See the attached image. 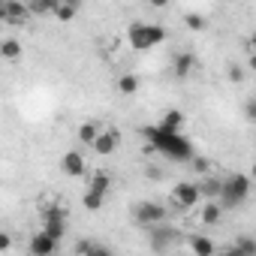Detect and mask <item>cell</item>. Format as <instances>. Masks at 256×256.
Wrapping results in <instances>:
<instances>
[{"label":"cell","instance_id":"1","mask_svg":"<svg viewBox=\"0 0 256 256\" xmlns=\"http://www.w3.org/2000/svg\"><path fill=\"white\" fill-rule=\"evenodd\" d=\"M142 133L169 160H175V163H190L193 160V142L184 133H166V130H160V126H145Z\"/></svg>","mask_w":256,"mask_h":256},{"label":"cell","instance_id":"2","mask_svg":"<svg viewBox=\"0 0 256 256\" xmlns=\"http://www.w3.org/2000/svg\"><path fill=\"white\" fill-rule=\"evenodd\" d=\"M250 175H244V172H232L229 178H223L220 181V196H223V205L226 208H235V205H241L247 196H250Z\"/></svg>","mask_w":256,"mask_h":256},{"label":"cell","instance_id":"3","mask_svg":"<svg viewBox=\"0 0 256 256\" xmlns=\"http://www.w3.org/2000/svg\"><path fill=\"white\" fill-rule=\"evenodd\" d=\"M166 42V28L163 24H148V22H139L130 28V46L136 52H148L154 46Z\"/></svg>","mask_w":256,"mask_h":256},{"label":"cell","instance_id":"4","mask_svg":"<svg viewBox=\"0 0 256 256\" xmlns=\"http://www.w3.org/2000/svg\"><path fill=\"white\" fill-rule=\"evenodd\" d=\"M133 220L139 226H160L166 220V208L160 202H139L133 208Z\"/></svg>","mask_w":256,"mask_h":256},{"label":"cell","instance_id":"5","mask_svg":"<svg viewBox=\"0 0 256 256\" xmlns=\"http://www.w3.org/2000/svg\"><path fill=\"white\" fill-rule=\"evenodd\" d=\"M42 232L52 238V241H60L66 235V211L60 208H46L42 211Z\"/></svg>","mask_w":256,"mask_h":256},{"label":"cell","instance_id":"6","mask_svg":"<svg viewBox=\"0 0 256 256\" xmlns=\"http://www.w3.org/2000/svg\"><path fill=\"white\" fill-rule=\"evenodd\" d=\"M196 199H199V187L196 184H190V181H181V184H175L172 187V202L178 205V208H190V205H196Z\"/></svg>","mask_w":256,"mask_h":256},{"label":"cell","instance_id":"7","mask_svg":"<svg viewBox=\"0 0 256 256\" xmlns=\"http://www.w3.org/2000/svg\"><path fill=\"white\" fill-rule=\"evenodd\" d=\"M118 145H120V133L118 130H100V136L94 142V151L100 157H108L112 151H118Z\"/></svg>","mask_w":256,"mask_h":256},{"label":"cell","instance_id":"8","mask_svg":"<svg viewBox=\"0 0 256 256\" xmlns=\"http://www.w3.org/2000/svg\"><path fill=\"white\" fill-rule=\"evenodd\" d=\"M28 250H30V256H54V250H58V241H52L46 232H36V235L30 238Z\"/></svg>","mask_w":256,"mask_h":256},{"label":"cell","instance_id":"9","mask_svg":"<svg viewBox=\"0 0 256 256\" xmlns=\"http://www.w3.org/2000/svg\"><path fill=\"white\" fill-rule=\"evenodd\" d=\"M60 169H64L70 178L84 175V157H82V151H66V154L60 157Z\"/></svg>","mask_w":256,"mask_h":256},{"label":"cell","instance_id":"10","mask_svg":"<svg viewBox=\"0 0 256 256\" xmlns=\"http://www.w3.org/2000/svg\"><path fill=\"white\" fill-rule=\"evenodd\" d=\"M28 18V4H22V0H6L4 4V22L6 24H22Z\"/></svg>","mask_w":256,"mask_h":256},{"label":"cell","instance_id":"11","mask_svg":"<svg viewBox=\"0 0 256 256\" xmlns=\"http://www.w3.org/2000/svg\"><path fill=\"white\" fill-rule=\"evenodd\" d=\"M76 253H78V256H114L112 247H106V244H100V241H94V238H82V241L76 244Z\"/></svg>","mask_w":256,"mask_h":256},{"label":"cell","instance_id":"12","mask_svg":"<svg viewBox=\"0 0 256 256\" xmlns=\"http://www.w3.org/2000/svg\"><path fill=\"white\" fill-rule=\"evenodd\" d=\"M184 120H187V118H184V112H181V108H169V112L160 118V124H157V126H160V130H166V133H181Z\"/></svg>","mask_w":256,"mask_h":256},{"label":"cell","instance_id":"13","mask_svg":"<svg viewBox=\"0 0 256 256\" xmlns=\"http://www.w3.org/2000/svg\"><path fill=\"white\" fill-rule=\"evenodd\" d=\"M112 190V175L108 172H94L90 175V181H88V193H94V196H102L106 199V193Z\"/></svg>","mask_w":256,"mask_h":256},{"label":"cell","instance_id":"14","mask_svg":"<svg viewBox=\"0 0 256 256\" xmlns=\"http://www.w3.org/2000/svg\"><path fill=\"white\" fill-rule=\"evenodd\" d=\"M193 66H196V58H193L190 52H181V54H175V64H172V72H175L178 78H187V76L193 72Z\"/></svg>","mask_w":256,"mask_h":256},{"label":"cell","instance_id":"15","mask_svg":"<svg viewBox=\"0 0 256 256\" xmlns=\"http://www.w3.org/2000/svg\"><path fill=\"white\" fill-rule=\"evenodd\" d=\"M190 253L193 256H214V241L205 238V235H190Z\"/></svg>","mask_w":256,"mask_h":256},{"label":"cell","instance_id":"16","mask_svg":"<svg viewBox=\"0 0 256 256\" xmlns=\"http://www.w3.org/2000/svg\"><path fill=\"white\" fill-rule=\"evenodd\" d=\"M139 88H142V82H139L136 72H124V76L118 78V94H120V96H133Z\"/></svg>","mask_w":256,"mask_h":256},{"label":"cell","instance_id":"17","mask_svg":"<svg viewBox=\"0 0 256 256\" xmlns=\"http://www.w3.org/2000/svg\"><path fill=\"white\" fill-rule=\"evenodd\" d=\"M96 136H100V124H96V120H84V124L78 126V142H82V145H94Z\"/></svg>","mask_w":256,"mask_h":256},{"label":"cell","instance_id":"18","mask_svg":"<svg viewBox=\"0 0 256 256\" xmlns=\"http://www.w3.org/2000/svg\"><path fill=\"white\" fill-rule=\"evenodd\" d=\"M220 217H223V205H217V202H205V208H202V223H205V226H217Z\"/></svg>","mask_w":256,"mask_h":256},{"label":"cell","instance_id":"19","mask_svg":"<svg viewBox=\"0 0 256 256\" xmlns=\"http://www.w3.org/2000/svg\"><path fill=\"white\" fill-rule=\"evenodd\" d=\"M199 187V196H205L208 202H214L217 196H220V178H205L202 184H196Z\"/></svg>","mask_w":256,"mask_h":256},{"label":"cell","instance_id":"20","mask_svg":"<svg viewBox=\"0 0 256 256\" xmlns=\"http://www.w3.org/2000/svg\"><path fill=\"white\" fill-rule=\"evenodd\" d=\"M76 12H78V4H54V18L58 22H72L76 18Z\"/></svg>","mask_w":256,"mask_h":256},{"label":"cell","instance_id":"21","mask_svg":"<svg viewBox=\"0 0 256 256\" xmlns=\"http://www.w3.org/2000/svg\"><path fill=\"white\" fill-rule=\"evenodd\" d=\"M22 54V42L18 40H4V42H0V58H4V60H16Z\"/></svg>","mask_w":256,"mask_h":256},{"label":"cell","instance_id":"22","mask_svg":"<svg viewBox=\"0 0 256 256\" xmlns=\"http://www.w3.org/2000/svg\"><path fill=\"white\" fill-rule=\"evenodd\" d=\"M54 4H58V0H42V4L36 0V4H28V12H34V16H52Z\"/></svg>","mask_w":256,"mask_h":256},{"label":"cell","instance_id":"23","mask_svg":"<svg viewBox=\"0 0 256 256\" xmlns=\"http://www.w3.org/2000/svg\"><path fill=\"white\" fill-rule=\"evenodd\" d=\"M235 247H238L244 256H256V241H253L250 235H241V238L235 241Z\"/></svg>","mask_w":256,"mask_h":256},{"label":"cell","instance_id":"24","mask_svg":"<svg viewBox=\"0 0 256 256\" xmlns=\"http://www.w3.org/2000/svg\"><path fill=\"white\" fill-rule=\"evenodd\" d=\"M184 24H187L190 30H202V28H205V18H202L199 12H187V16H184Z\"/></svg>","mask_w":256,"mask_h":256},{"label":"cell","instance_id":"25","mask_svg":"<svg viewBox=\"0 0 256 256\" xmlns=\"http://www.w3.org/2000/svg\"><path fill=\"white\" fill-rule=\"evenodd\" d=\"M169 238H178V232H172V229L154 232V247H166V244H169Z\"/></svg>","mask_w":256,"mask_h":256},{"label":"cell","instance_id":"26","mask_svg":"<svg viewBox=\"0 0 256 256\" xmlns=\"http://www.w3.org/2000/svg\"><path fill=\"white\" fill-rule=\"evenodd\" d=\"M82 202H84V208H88V211H100V208H102V196H94V193H84V199H82Z\"/></svg>","mask_w":256,"mask_h":256},{"label":"cell","instance_id":"27","mask_svg":"<svg viewBox=\"0 0 256 256\" xmlns=\"http://www.w3.org/2000/svg\"><path fill=\"white\" fill-rule=\"evenodd\" d=\"M12 247V238H10V232H0V253L4 250H10Z\"/></svg>","mask_w":256,"mask_h":256},{"label":"cell","instance_id":"28","mask_svg":"<svg viewBox=\"0 0 256 256\" xmlns=\"http://www.w3.org/2000/svg\"><path fill=\"white\" fill-rule=\"evenodd\" d=\"M229 78L232 82H244V70L241 66H229Z\"/></svg>","mask_w":256,"mask_h":256},{"label":"cell","instance_id":"29","mask_svg":"<svg viewBox=\"0 0 256 256\" xmlns=\"http://www.w3.org/2000/svg\"><path fill=\"white\" fill-rule=\"evenodd\" d=\"M190 163H193V166H196V172H208V163H205V160H202V157H193V160H190Z\"/></svg>","mask_w":256,"mask_h":256},{"label":"cell","instance_id":"30","mask_svg":"<svg viewBox=\"0 0 256 256\" xmlns=\"http://www.w3.org/2000/svg\"><path fill=\"white\" fill-rule=\"evenodd\" d=\"M253 114H256V102L250 100V102H247V120H253Z\"/></svg>","mask_w":256,"mask_h":256},{"label":"cell","instance_id":"31","mask_svg":"<svg viewBox=\"0 0 256 256\" xmlns=\"http://www.w3.org/2000/svg\"><path fill=\"white\" fill-rule=\"evenodd\" d=\"M223 256H244V253H241V250H238V247H235V244H232V247H229V250H223Z\"/></svg>","mask_w":256,"mask_h":256},{"label":"cell","instance_id":"32","mask_svg":"<svg viewBox=\"0 0 256 256\" xmlns=\"http://www.w3.org/2000/svg\"><path fill=\"white\" fill-rule=\"evenodd\" d=\"M0 22H4V4H0Z\"/></svg>","mask_w":256,"mask_h":256}]
</instances>
